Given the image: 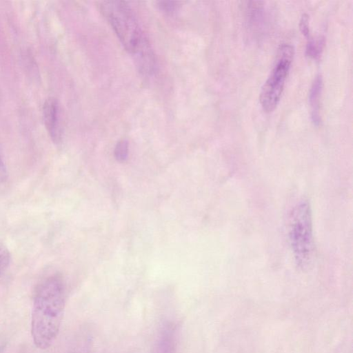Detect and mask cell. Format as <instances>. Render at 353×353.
<instances>
[{
  "instance_id": "cell-1",
  "label": "cell",
  "mask_w": 353,
  "mask_h": 353,
  "mask_svg": "<svg viewBox=\"0 0 353 353\" xmlns=\"http://www.w3.org/2000/svg\"><path fill=\"white\" fill-rule=\"evenodd\" d=\"M65 305V285L59 275L49 276L38 284L31 319V334L37 348L46 350L54 343L61 327Z\"/></svg>"
},
{
  "instance_id": "cell-2",
  "label": "cell",
  "mask_w": 353,
  "mask_h": 353,
  "mask_svg": "<svg viewBox=\"0 0 353 353\" xmlns=\"http://www.w3.org/2000/svg\"><path fill=\"white\" fill-rule=\"evenodd\" d=\"M99 8L123 47L132 54L145 36L130 7L124 1H106L100 2Z\"/></svg>"
},
{
  "instance_id": "cell-3",
  "label": "cell",
  "mask_w": 353,
  "mask_h": 353,
  "mask_svg": "<svg viewBox=\"0 0 353 353\" xmlns=\"http://www.w3.org/2000/svg\"><path fill=\"white\" fill-rule=\"evenodd\" d=\"M289 238L296 263L306 268L312 259L314 241L310 205L306 201L297 203L291 212Z\"/></svg>"
},
{
  "instance_id": "cell-4",
  "label": "cell",
  "mask_w": 353,
  "mask_h": 353,
  "mask_svg": "<svg viewBox=\"0 0 353 353\" xmlns=\"http://www.w3.org/2000/svg\"><path fill=\"white\" fill-rule=\"evenodd\" d=\"M294 53V48L290 44H282L279 48L276 63L259 97L261 105L266 112H272L280 101Z\"/></svg>"
},
{
  "instance_id": "cell-5",
  "label": "cell",
  "mask_w": 353,
  "mask_h": 353,
  "mask_svg": "<svg viewBox=\"0 0 353 353\" xmlns=\"http://www.w3.org/2000/svg\"><path fill=\"white\" fill-rule=\"evenodd\" d=\"M43 121L51 139L56 143H59L61 139L59 108L54 98L48 99L43 105Z\"/></svg>"
},
{
  "instance_id": "cell-6",
  "label": "cell",
  "mask_w": 353,
  "mask_h": 353,
  "mask_svg": "<svg viewBox=\"0 0 353 353\" xmlns=\"http://www.w3.org/2000/svg\"><path fill=\"white\" fill-rule=\"evenodd\" d=\"M132 54L141 73L145 75L153 74L155 70V59L145 37Z\"/></svg>"
},
{
  "instance_id": "cell-7",
  "label": "cell",
  "mask_w": 353,
  "mask_h": 353,
  "mask_svg": "<svg viewBox=\"0 0 353 353\" xmlns=\"http://www.w3.org/2000/svg\"><path fill=\"white\" fill-rule=\"evenodd\" d=\"M323 89V78L317 74L310 88L309 101L311 109V119L314 124L318 126L321 123L320 101Z\"/></svg>"
},
{
  "instance_id": "cell-8",
  "label": "cell",
  "mask_w": 353,
  "mask_h": 353,
  "mask_svg": "<svg viewBox=\"0 0 353 353\" xmlns=\"http://www.w3.org/2000/svg\"><path fill=\"white\" fill-rule=\"evenodd\" d=\"M174 347V330L170 324L165 325L157 339L154 353H172Z\"/></svg>"
},
{
  "instance_id": "cell-9",
  "label": "cell",
  "mask_w": 353,
  "mask_h": 353,
  "mask_svg": "<svg viewBox=\"0 0 353 353\" xmlns=\"http://www.w3.org/2000/svg\"><path fill=\"white\" fill-rule=\"evenodd\" d=\"M307 40L306 55L314 59H319L325 43L323 37H319L317 39L310 37Z\"/></svg>"
},
{
  "instance_id": "cell-10",
  "label": "cell",
  "mask_w": 353,
  "mask_h": 353,
  "mask_svg": "<svg viewBox=\"0 0 353 353\" xmlns=\"http://www.w3.org/2000/svg\"><path fill=\"white\" fill-rule=\"evenodd\" d=\"M128 155V142L126 140H121L116 145L114 156L117 161L123 162L126 160Z\"/></svg>"
},
{
  "instance_id": "cell-11",
  "label": "cell",
  "mask_w": 353,
  "mask_h": 353,
  "mask_svg": "<svg viewBox=\"0 0 353 353\" xmlns=\"http://www.w3.org/2000/svg\"><path fill=\"white\" fill-rule=\"evenodd\" d=\"M157 7L164 12L172 14L179 8V3L176 1H158Z\"/></svg>"
},
{
  "instance_id": "cell-12",
  "label": "cell",
  "mask_w": 353,
  "mask_h": 353,
  "mask_svg": "<svg viewBox=\"0 0 353 353\" xmlns=\"http://www.w3.org/2000/svg\"><path fill=\"white\" fill-rule=\"evenodd\" d=\"M10 261V255L7 249L0 244V275L5 271Z\"/></svg>"
},
{
  "instance_id": "cell-13",
  "label": "cell",
  "mask_w": 353,
  "mask_h": 353,
  "mask_svg": "<svg viewBox=\"0 0 353 353\" xmlns=\"http://www.w3.org/2000/svg\"><path fill=\"white\" fill-rule=\"evenodd\" d=\"M299 29L304 37L308 39L310 36L309 17L306 13L301 15L299 21Z\"/></svg>"
},
{
  "instance_id": "cell-14",
  "label": "cell",
  "mask_w": 353,
  "mask_h": 353,
  "mask_svg": "<svg viewBox=\"0 0 353 353\" xmlns=\"http://www.w3.org/2000/svg\"><path fill=\"white\" fill-rule=\"evenodd\" d=\"M7 179L6 168L0 154V183L4 182Z\"/></svg>"
},
{
  "instance_id": "cell-15",
  "label": "cell",
  "mask_w": 353,
  "mask_h": 353,
  "mask_svg": "<svg viewBox=\"0 0 353 353\" xmlns=\"http://www.w3.org/2000/svg\"><path fill=\"white\" fill-rule=\"evenodd\" d=\"M2 347H0V353H3Z\"/></svg>"
}]
</instances>
